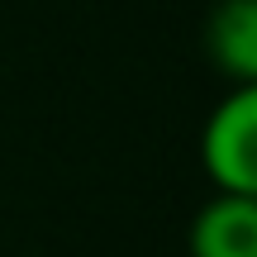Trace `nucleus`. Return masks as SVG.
I'll return each mask as SVG.
<instances>
[{
  "instance_id": "f257e3e1",
  "label": "nucleus",
  "mask_w": 257,
  "mask_h": 257,
  "mask_svg": "<svg viewBox=\"0 0 257 257\" xmlns=\"http://www.w3.org/2000/svg\"><path fill=\"white\" fill-rule=\"evenodd\" d=\"M200 167L214 191L257 195V86H233L200 128Z\"/></svg>"
},
{
  "instance_id": "f03ea898",
  "label": "nucleus",
  "mask_w": 257,
  "mask_h": 257,
  "mask_svg": "<svg viewBox=\"0 0 257 257\" xmlns=\"http://www.w3.org/2000/svg\"><path fill=\"white\" fill-rule=\"evenodd\" d=\"M191 257H257V195L214 191L191 224Z\"/></svg>"
},
{
  "instance_id": "7ed1b4c3",
  "label": "nucleus",
  "mask_w": 257,
  "mask_h": 257,
  "mask_svg": "<svg viewBox=\"0 0 257 257\" xmlns=\"http://www.w3.org/2000/svg\"><path fill=\"white\" fill-rule=\"evenodd\" d=\"M205 53L233 86H257V0H219L210 10Z\"/></svg>"
}]
</instances>
